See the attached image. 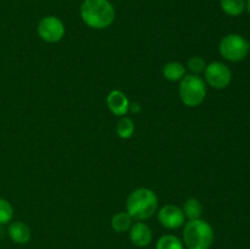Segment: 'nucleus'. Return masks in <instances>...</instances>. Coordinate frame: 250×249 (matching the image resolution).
<instances>
[{"label":"nucleus","mask_w":250,"mask_h":249,"mask_svg":"<svg viewBox=\"0 0 250 249\" xmlns=\"http://www.w3.org/2000/svg\"><path fill=\"white\" fill-rule=\"evenodd\" d=\"M81 19L93 29L107 28L115 21V9L109 0H83Z\"/></svg>","instance_id":"f257e3e1"},{"label":"nucleus","mask_w":250,"mask_h":249,"mask_svg":"<svg viewBox=\"0 0 250 249\" xmlns=\"http://www.w3.org/2000/svg\"><path fill=\"white\" fill-rule=\"evenodd\" d=\"M159 200L150 188H137L129 193L126 200V211L136 221H144L153 216L158 210Z\"/></svg>","instance_id":"f03ea898"},{"label":"nucleus","mask_w":250,"mask_h":249,"mask_svg":"<svg viewBox=\"0 0 250 249\" xmlns=\"http://www.w3.org/2000/svg\"><path fill=\"white\" fill-rule=\"evenodd\" d=\"M183 242L188 249H209L214 243V229L205 220H189L183 229Z\"/></svg>","instance_id":"7ed1b4c3"},{"label":"nucleus","mask_w":250,"mask_h":249,"mask_svg":"<svg viewBox=\"0 0 250 249\" xmlns=\"http://www.w3.org/2000/svg\"><path fill=\"white\" fill-rule=\"evenodd\" d=\"M178 94L181 102L186 106L197 107L204 102L207 97V83L198 75H186L180 81Z\"/></svg>","instance_id":"20e7f679"},{"label":"nucleus","mask_w":250,"mask_h":249,"mask_svg":"<svg viewBox=\"0 0 250 249\" xmlns=\"http://www.w3.org/2000/svg\"><path fill=\"white\" fill-rule=\"evenodd\" d=\"M219 51L221 56L232 62L244 60L249 53L248 42L241 34L231 33L225 36L220 41Z\"/></svg>","instance_id":"39448f33"},{"label":"nucleus","mask_w":250,"mask_h":249,"mask_svg":"<svg viewBox=\"0 0 250 249\" xmlns=\"http://www.w3.org/2000/svg\"><path fill=\"white\" fill-rule=\"evenodd\" d=\"M232 81V71L226 63L212 61L204 70V82L215 89H225Z\"/></svg>","instance_id":"423d86ee"},{"label":"nucleus","mask_w":250,"mask_h":249,"mask_svg":"<svg viewBox=\"0 0 250 249\" xmlns=\"http://www.w3.org/2000/svg\"><path fill=\"white\" fill-rule=\"evenodd\" d=\"M37 33L46 43H58L65 36V24L59 17L45 16L38 22Z\"/></svg>","instance_id":"0eeeda50"},{"label":"nucleus","mask_w":250,"mask_h":249,"mask_svg":"<svg viewBox=\"0 0 250 249\" xmlns=\"http://www.w3.org/2000/svg\"><path fill=\"white\" fill-rule=\"evenodd\" d=\"M158 220L161 224V226H164L165 228L176 229L183 226V224L186 221V217L185 214H183V210L180 207L173 204H167L164 205L159 210Z\"/></svg>","instance_id":"6e6552de"},{"label":"nucleus","mask_w":250,"mask_h":249,"mask_svg":"<svg viewBox=\"0 0 250 249\" xmlns=\"http://www.w3.org/2000/svg\"><path fill=\"white\" fill-rule=\"evenodd\" d=\"M106 105L116 116H125L129 111V100L122 90L114 89L107 94Z\"/></svg>","instance_id":"1a4fd4ad"},{"label":"nucleus","mask_w":250,"mask_h":249,"mask_svg":"<svg viewBox=\"0 0 250 249\" xmlns=\"http://www.w3.org/2000/svg\"><path fill=\"white\" fill-rule=\"evenodd\" d=\"M129 239H131L132 244H134L136 247L144 248L153 241V232H151L150 227L144 222H134L129 228Z\"/></svg>","instance_id":"9d476101"},{"label":"nucleus","mask_w":250,"mask_h":249,"mask_svg":"<svg viewBox=\"0 0 250 249\" xmlns=\"http://www.w3.org/2000/svg\"><path fill=\"white\" fill-rule=\"evenodd\" d=\"M7 234L10 239L16 244H26L31 239V229L21 221L12 222L7 227Z\"/></svg>","instance_id":"9b49d317"},{"label":"nucleus","mask_w":250,"mask_h":249,"mask_svg":"<svg viewBox=\"0 0 250 249\" xmlns=\"http://www.w3.org/2000/svg\"><path fill=\"white\" fill-rule=\"evenodd\" d=\"M164 78L170 82L181 81L186 76V67L178 61H170L163 68Z\"/></svg>","instance_id":"f8f14e48"},{"label":"nucleus","mask_w":250,"mask_h":249,"mask_svg":"<svg viewBox=\"0 0 250 249\" xmlns=\"http://www.w3.org/2000/svg\"><path fill=\"white\" fill-rule=\"evenodd\" d=\"M133 225V219L127 211H120L115 214L111 219V227L114 231L122 233V232L129 231Z\"/></svg>","instance_id":"ddd939ff"},{"label":"nucleus","mask_w":250,"mask_h":249,"mask_svg":"<svg viewBox=\"0 0 250 249\" xmlns=\"http://www.w3.org/2000/svg\"><path fill=\"white\" fill-rule=\"evenodd\" d=\"M220 6L225 14L236 17L246 10V0H220Z\"/></svg>","instance_id":"4468645a"},{"label":"nucleus","mask_w":250,"mask_h":249,"mask_svg":"<svg viewBox=\"0 0 250 249\" xmlns=\"http://www.w3.org/2000/svg\"><path fill=\"white\" fill-rule=\"evenodd\" d=\"M182 210L183 214H185V217H187L188 220H197L202 217L203 205L195 198H189V199L186 200Z\"/></svg>","instance_id":"2eb2a0df"},{"label":"nucleus","mask_w":250,"mask_h":249,"mask_svg":"<svg viewBox=\"0 0 250 249\" xmlns=\"http://www.w3.org/2000/svg\"><path fill=\"white\" fill-rule=\"evenodd\" d=\"M116 133L120 138L128 139L134 133V122L131 117L121 116V119L117 121Z\"/></svg>","instance_id":"dca6fc26"},{"label":"nucleus","mask_w":250,"mask_h":249,"mask_svg":"<svg viewBox=\"0 0 250 249\" xmlns=\"http://www.w3.org/2000/svg\"><path fill=\"white\" fill-rule=\"evenodd\" d=\"M155 249H185L183 242L173 234H165L156 242Z\"/></svg>","instance_id":"f3484780"},{"label":"nucleus","mask_w":250,"mask_h":249,"mask_svg":"<svg viewBox=\"0 0 250 249\" xmlns=\"http://www.w3.org/2000/svg\"><path fill=\"white\" fill-rule=\"evenodd\" d=\"M14 217V208L9 200L0 198V226L9 224Z\"/></svg>","instance_id":"a211bd4d"},{"label":"nucleus","mask_w":250,"mask_h":249,"mask_svg":"<svg viewBox=\"0 0 250 249\" xmlns=\"http://www.w3.org/2000/svg\"><path fill=\"white\" fill-rule=\"evenodd\" d=\"M205 67H207V62L200 56H192L187 62V68L193 75H199V73L204 72Z\"/></svg>","instance_id":"6ab92c4d"},{"label":"nucleus","mask_w":250,"mask_h":249,"mask_svg":"<svg viewBox=\"0 0 250 249\" xmlns=\"http://www.w3.org/2000/svg\"><path fill=\"white\" fill-rule=\"evenodd\" d=\"M129 110H131V111H133L134 114H137V112H139L141 111V105L138 104V103H129Z\"/></svg>","instance_id":"aec40b11"},{"label":"nucleus","mask_w":250,"mask_h":249,"mask_svg":"<svg viewBox=\"0 0 250 249\" xmlns=\"http://www.w3.org/2000/svg\"><path fill=\"white\" fill-rule=\"evenodd\" d=\"M246 9H247V11H248L249 15H250V0H247V1H246Z\"/></svg>","instance_id":"412c9836"},{"label":"nucleus","mask_w":250,"mask_h":249,"mask_svg":"<svg viewBox=\"0 0 250 249\" xmlns=\"http://www.w3.org/2000/svg\"><path fill=\"white\" fill-rule=\"evenodd\" d=\"M248 46H249V51H250V43H248Z\"/></svg>","instance_id":"4be33fe9"}]
</instances>
